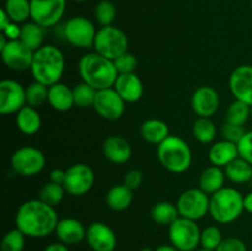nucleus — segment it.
<instances>
[{
  "mask_svg": "<svg viewBox=\"0 0 252 251\" xmlns=\"http://www.w3.org/2000/svg\"><path fill=\"white\" fill-rule=\"evenodd\" d=\"M58 214L54 207L41 199H30L19 207L15 216V228L29 238H46L54 233L58 224Z\"/></svg>",
  "mask_w": 252,
  "mask_h": 251,
  "instance_id": "obj_1",
  "label": "nucleus"
},
{
  "mask_svg": "<svg viewBox=\"0 0 252 251\" xmlns=\"http://www.w3.org/2000/svg\"><path fill=\"white\" fill-rule=\"evenodd\" d=\"M78 68L81 80L96 90L113 88L118 76L113 61L96 52L84 54L79 61Z\"/></svg>",
  "mask_w": 252,
  "mask_h": 251,
  "instance_id": "obj_2",
  "label": "nucleus"
},
{
  "mask_svg": "<svg viewBox=\"0 0 252 251\" xmlns=\"http://www.w3.org/2000/svg\"><path fill=\"white\" fill-rule=\"evenodd\" d=\"M65 68V59L61 49L46 44L34 51L31 64V74L36 81L52 86L59 83Z\"/></svg>",
  "mask_w": 252,
  "mask_h": 251,
  "instance_id": "obj_3",
  "label": "nucleus"
},
{
  "mask_svg": "<svg viewBox=\"0 0 252 251\" xmlns=\"http://www.w3.org/2000/svg\"><path fill=\"white\" fill-rule=\"evenodd\" d=\"M158 159L164 169L174 174L187 171L192 164V150L189 145L177 135H169L158 145Z\"/></svg>",
  "mask_w": 252,
  "mask_h": 251,
  "instance_id": "obj_4",
  "label": "nucleus"
},
{
  "mask_svg": "<svg viewBox=\"0 0 252 251\" xmlns=\"http://www.w3.org/2000/svg\"><path fill=\"white\" fill-rule=\"evenodd\" d=\"M244 211V196L233 187H223L211 196L209 214L218 224L233 223Z\"/></svg>",
  "mask_w": 252,
  "mask_h": 251,
  "instance_id": "obj_5",
  "label": "nucleus"
},
{
  "mask_svg": "<svg viewBox=\"0 0 252 251\" xmlns=\"http://www.w3.org/2000/svg\"><path fill=\"white\" fill-rule=\"evenodd\" d=\"M94 51L111 61H115L121 54L128 52V38L122 30L113 25L102 26L96 33Z\"/></svg>",
  "mask_w": 252,
  "mask_h": 251,
  "instance_id": "obj_6",
  "label": "nucleus"
},
{
  "mask_svg": "<svg viewBox=\"0 0 252 251\" xmlns=\"http://www.w3.org/2000/svg\"><path fill=\"white\" fill-rule=\"evenodd\" d=\"M202 230L196 220L179 217L169 226L170 243L180 251H194L201 245Z\"/></svg>",
  "mask_w": 252,
  "mask_h": 251,
  "instance_id": "obj_7",
  "label": "nucleus"
},
{
  "mask_svg": "<svg viewBox=\"0 0 252 251\" xmlns=\"http://www.w3.org/2000/svg\"><path fill=\"white\" fill-rule=\"evenodd\" d=\"M11 167L17 175L32 177L38 175L46 166V157L38 148L26 145L14 152L11 155Z\"/></svg>",
  "mask_w": 252,
  "mask_h": 251,
  "instance_id": "obj_8",
  "label": "nucleus"
},
{
  "mask_svg": "<svg viewBox=\"0 0 252 251\" xmlns=\"http://www.w3.org/2000/svg\"><path fill=\"white\" fill-rule=\"evenodd\" d=\"M97 31L95 25L84 16H74L64 24L63 36L68 43L78 48H94Z\"/></svg>",
  "mask_w": 252,
  "mask_h": 251,
  "instance_id": "obj_9",
  "label": "nucleus"
},
{
  "mask_svg": "<svg viewBox=\"0 0 252 251\" xmlns=\"http://www.w3.org/2000/svg\"><path fill=\"white\" fill-rule=\"evenodd\" d=\"M211 197L201 188H189L182 192L177 199V209L180 217L198 220L209 213Z\"/></svg>",
  "mask_w": 252,
  "mask_h": 251,
  "instance_id": "obj_10",
  "label": "nucleus"
},
{
  "mask_svg": "<svg viewBox=\"0 0 252 251\" xmlns=\"http://www.w3.org/2000/svg\"><path fill=\"white\" fill-rule=\"evenodd\" d=\"M31 19L42 27H52L63 17L66 0H30Z\"/></svg>",
  "mask_w": 252,
  "mask_h": 251,
  "instance_id": "obj_11",
  "label": "nucleus"
},
{
  "mask_svg": "<svg viewBox=\"0 0 252 251\" xmlns=\"http://www.w3.org/2000/svg\"><path fill=\"white\" fill-rule=\"evenodd\" d=\"M0 53L4 64L11 70L25 71L31 69L34 52L20 39H9L6 44L0 48Z\"/></svg>",
  "mask_w": 252,
  "mask_h": 251,
  "instance_id": "obj_12",
  "label": "nucleus"
},
{
  "mask_svg": "<svg viewBox=\"0 0 252 251\" xmlns=\"http://www.w3.org/2000/svg\"><path fill=\"white\" fill-rule=\"evenodd\" d=\"M94 171L86 164H74L65 170V181L63 186L66 193L79 197L88 193L94 185Z\"/></svg>",
  "mask_w": 252,
  "mask_h": 251,
  "instance_id": "obj_13",
  "label": "nucleus"
},
{
  "mask_svg": "<svg viewBox=\"0 0 252 251\" xmlns=\"http://www.w3.org/2000/svg\"><path fill=\"white\" fill-rule=\"evenodd\" d=\"M126 102L113 88L97 90L94 102V110L107 121H117L125 113Z\"/></svg>",
  "mask_w": 252,
  "mask_h": 251,
  "instance_id": "obj_14",
  "label": "nucleus"
},
{
  "mask_svg": "<svg viewBox=\"0 0 252 251\" xmlns=\"http://www.w3.org/2000/svg\"><path fill=\"white\" fill-rule=\"evenodd\" d=\"M26 106V89L12 79H4L0 83V113H17Z\"/></svg>",
  "mask_w": 252,
  "mask_h": 251,
  "instance_id": "obj_15",
  "label": "nucleus"
},
{
  "mask_svg": "<svg viewBox=\"0 0 252 251\" xmlns=\"http://www.w3.org/2000/svg\"><path fill=\"white\" fill-rule=\"evenodd\" d=\"M86 243L93 251H115L117 236L105 223L95 221L86 228Z\"/></svg>",
  "mask_w": 252,
  "mask_h": 251,
  "instance_id": "obj_16",
  "label": "nucleus"
},
{
  "mask_svg": "<svg viewBox=\"0 0 252 251\" xmlns=\"http://www.w3.org/2000/svg\"><path fill=\"white\" fill-rule=\"evenodd\" d=\"M229 88L235 100L252 106V65L235 68L229 78Z\"/></svg>",
  "mask_w": 252,
  "mask_h": 251,
  "instance_id": "obj_17",
  "label": "nucleus"
},
{
  "mask_svg": "<svg viewBox=\"0 0 252 251\" xmlns=\"http://www.w3.org/2000/svg\"><path fill=\"white\" fill-rule=\"evenodd\" d=\"M191 106L198 117L211 118L219 108L218 93L209 85L199 86L192 95Z\"/></svg>",
  "mask_w": 252,
  "mask_h": 251,
  "instance_id": "obj_18",
  "label": "nucleus"
},
{
  "mask_svg": "<svg viewBox=\"0 0 252 251\" xmlns=\"http://www.w3.org/2000/svg\"><path fill=\"white\" fill-rule=\"evenodd\" d=\"M113 89L125 100V102L128 103L138 102L144 94L142 80L135 73L118 74L113 84Z\"/></svg>",
  "mask_w": 252,
  "mask_h": 251,
  "instance_id": "obj_19",
  "label": "nucleus"
},
{
  "mask_svg": "<svg viewBox=\"0 0 252 251\" xmlns=\"http://www.w3.org/2000/svg\"><path fill=\"white\" fill-rule=\"evenodd\" d=\"M103 155L113 164H126L132 157V147L126 138L121 135H110L102 145Z\"/></svg>",
  "mask_w": 252,
  "mask_h": 251,
  "instance_id": "obj_20",
  "label": "nucleus"
},
{
  "mask_svg": "<svg viewBox=\"0 0 252 251\" xmlns=\"http://www.w3.org/2000/svg\"><path fill=\"white\" fill-rule=\"evenodd\" d=\"M54 233L58 240L65 245H76L86 238V228L75 218L59 219Z\"/></svg>",
  "mask_w": 252,
  "mask_h": 251,
  "instance_id": "obj_21",
  "label": "nucleus"
},
{
  "mask_svg": "<svg viewBox=\"0 0 252 251\" xmlns=\"http://www.w3.org/2000/svg\"><path fill=\"white\" fill-rule=\"evenodd\" d=\"M209 161L212 165L218 167H225L226 165L230 164L233 160L239 157L238 144L228 142L223 139L214 143L211 147L208 153Z\"/></svg>",
  "mask_w": 252,
  "mask_h": 251,
  "instance_id": "obj_22",
  "label": "nucleus"
},
{
  "mask_svg": "<svg viewBox=\"0 0 252 251\" xmlns=\"http://www.w3.org/2000/svg\"><path fill=\"white\" fill-rule=\"evenodd\" d=\"M47 102L51 105L53 110L59 111V112H66L75 105L74 103L73 89L69 88L66 84L61 83V81L49 86L48 101Z\"/></svg>",
  "mask_w": 252,
  "mask_h": 251,
  "instance_id": "obj_23",
  "label": "nucleus"
},
{
  "mask_svg": "<svg viewBox=\"0 0 252 251\" xmlns=\"http://www.w3.org/2000/svg\"><path fill=\"white\" fill-rule=\"evenodd\" d=\"M140 134L145 142L159 145L170 135L169 126L166 122L158 118H149L140 126Z\"/></svg>",
  "mask_w": 252,
  "mask_h": 251,
  "instance_id": "obj_24",
  "label": "nucleus"
},
{
  "mask_svg": "<svg viewBox=\"0 0 252 251\" xmlns=\"http://www.w3.org/2000/svg\"><path fill=\"white\" fill-rule=\"evenodd\" d=\"M15 121H16L17 129L26 135H33L41 129V115L32 106H24L16 113V120Z\"/></svg>",
  "mask_w": 252,
  "mask_h": 251,
  "instance_id": "obj_25",
  "label": "nucleus"
},
{
  "mask_svg": "<svg viewBox=\"0 0 252 251\" xmlns=\"http://www.w3.org/2000/svg\"><path fill=\"white\" fill-rule=\"evenodd\" d=\"M225 177V172L221 170V167L211 165V166L206 167L201 172V176H199V188L203 192H206L207 194L212 196L216 192H218L219 189L223 188Z\"/></svg>",
  "mask_w": 252,
  "mask_h": 251,
  "instance_id": "obj_26",
  "label": "nucleus"
},
{
  "mask_svg": "<svg viewBox=\"0 0 252 251\" xmlns=\"http://www.w3.org/2000/svg\"><path fill=\"white\" fill-rule=\"evenodd\" d=\"M133 189L126 186L125 184L116 185L108 189L106 194V204L112 211L121 212L127 209L132 204Z\"/></svg>",
  "mask_w": 252,
  "mask_h": 251,
  "instance_id": "obj_27",
  "label": "nucleus"
},
{
  "mask_svg": "<svg viewBox=\"0 0 252 251\" xmlns=\"http://www.w3.org/2000/svg\"><path fill=\"white\" fill-rule=\"evenodd\" d=\"M43 29L44 27H42L41 25L34 21L25 22L21 26V30H20L19 39L33 52L37 51V49L43 46Z\"/></svg>",
  "mask_w": 252,
  "mask_h": 251,
  "instance_id": "obj_28",
  "label": "nucleus"
},
{
  "mask_svg": "<svg viewBox=\"0 0 252 251\" xmlns=\"http://www.w3.org/2000/svg\"><path fill=\"white\" fill-rule=\"evenodd\" d=\"M224 172L226 179L234 184H246L252 180V165L240 157L226 165L224 167Z\"/></svg>",
  "mask_w": 252,
  "mask_h": 251,
  "instance_id": "obj_29",
  "label": "nucleus"
},
{
  "mask_svg": "<svg viewBox=\"0 0 252 251\" xmlns=\"http://www.w3.org/2000/svg\"><path fill=\"white\" fill-rule=\"evenodd\" d=\"M179 217L177 206L171 202H158L152 208V219L161 226H170Z\"/></svg>",
  "mask_w": 252,
  "mask_h": 251,
  "instance_id": "obj_30",
  "label": "nucleus"
},
{
  "mask_svg": "<svg viewBox=\"0 0 252 251\" xmlns=\"http://www.w3.org/2000/svg\"><path fill=\"white\" fill-rule=\"evenodd\" d=\"M2 9L15 24L26 22L31 17L30 0H5Z\"/></svg>",
  "mask_w": 252,
  "mask_h": 251,
  "instance_id": "obj_31",
  "label": "nucleus"
},
{
  "mask_svg": "<svg viewBox=\"0 0 252 251\" xmlns=\"http://www.w3.org/2000/svg\"><path fill=\"white\" fill-rule=\"evenodd\" d=\"M192 133H193V137L199 143L208 144V143L213 142L214 138H216L217 128L211 118L198 117L194 121L193 127H192Z\"/></svg>",
  "mask_w": 252,
  "mask_h": 251,
  "instance_id": "obj_32",
  "label": "nucleus"
},
{
  "mask_svg": "<svg viewBox=\"0 0 252 251\" xmlns=\"http://www.w3.org/2000/svg\"><path fill=\"white\" fill-rule=\"evenodd\" d=\"M251 118V106L243 101L235 100L226 110V122L243 126Z\"/></svg>",
  "mask_w": 252,
  "mask_h": 251,
  "instance_id": "obj_33",
  "label": "nucleus"
},
{
  "mask_svg": "<svg viewBox=\"0 0 252 251\" xmlns=\"http://www.w3.org/2000/svg\"><path fill=\"white\" fill-rule=\"evenodd\" d=\"M66 193L65 188H64L63 185L56 184V182H47L42 186V188L39 189L38 198L41 199L44 203L49 204L52 207H56L57 204H59L62 202V199L64 198V194Z\"/></svg>",
  "mask_w": 252,
  "mask_h": 251,
  "instance_id": "obj_34",
  "label": "nucleus"
},
{
  "mask_svg": "<svg viewBox=\"0 0 252 251\" xmlns=\"http://www.w3.org/2000/svg\"><path fill=\"white\" fill-rule=\"evenodd\" d=\"M96 93H97L96 89L81 81V83L76 84L73 88L74 103H75V106L81 108L93 107L94 102H95Z\"/></svg>",
  "mask_w": 252,
  "mask_h": 251,
  "instance_id": "obj_35",
  "label": "nucleus"
},
{
  "mask_svg": "<svg viewBox=\"0 0 252 251\" xmlns=\"http://www.w3.org/2000/svg\"><path fill=\"white\" fill-rule=\"evenodd\" d=\"M25 89H26V105L36 108L48 101L49 86L34 80Z\"/></svg>",
  "mask_w": 252,
  "mask_h": 251,
  "instance_id": "obj_36",
  "label": "nucleus"
},
{
  "mask_svg": "<svg viewBox=\"0 0 252 251\" xmlns=\"http://www.w3.org/2000/svg\"><path fill=\"white\" fill-rule=\"evenodd\" d=\"M95 19L101 26H110L115 21L117 10L115 4L110 0H101L95 6Z\"/></svg>",
  "mask_w": 252,
  "mask_h": 251,
  "instance_id": "obj_37",
  "label": "nucleus"
},
{
  "mask_svg": "<svg viewBox=\"0 0 252 251\" xmlns=\"http://www.w3.org/2000/svg\"><path fill=\"white\" fill-rule=\"evenodd\" d=\"M25 238L26 235L17 228L7 231L1 240V251H24Z\"/></svg>",
  "mask_w": 252,
  "mask_h": 251,
  "instance_id": "obj_38",
  "label": "nucleus"
},
{
  "mask_svg": "<svg viewBox=\"0 0 252 251\" xmlns=\"http://www.w3.org/2000/svg\"><path fill=\"white\" fill-rule=\"evenodd\" d=\"M221 241H223V235H221L220 229L217 228V226H207L206 229L202 230L201 248L211 251H216L217 248L220 245Z\"/></svg>",
  "mask_w": 252,
  "mask_h": 251,
  "instance_id": "obj_39",
  "label": "nucleus"
},
{
  "mask_svg": "<svg viewBox=\"0 0 252 251\" xmlns=\"http://www.w3.org/2000/svg\"><path fill=\"white\" fill-rule=\"evenodd\" d=\"M113 64H115L116 70H117L118 74L134 73L138 66V59L133 53L126 52V53L121 54L118 58H116L113 61Z\"/></svg>",
  "mask_w": 252,
  "mask_h": 251,
  "instance_id": "obj_40",
  "label": "nucleus"
},
{
  "mask_svg": "<svg viewBox=\"0 0 252 251\" xmlns=\"http://www.w3.org/2000/svg\"><path fill=\"white\" fill-rule=\"evenodd\" d=\"M246 133V130L244 129L243 126H236L233 123L225 122L221 127V135H223V139L228 140V142L235 143L238 144L241 140V138L244 137V134Z\"/></svg>",
  "mask_w": 252,
  "mask_h": 251,
  "instance_id": "obj_41",
  "label": "nucleus"
},
{
  "mask_svg": "<svg viewBox=\"0 0 252 251\" xmlns=\"http://www.w3.org/2000/svg\"><path fill=\"white\" fill-rule=\"evenodd\" d=\"M239 157L252 165V130H248L238 143Z\"/></svg>",
  "mask_w": 252,
  "mask_h": 251,
  "instance_id": "obj_42",
  "label": "nucleus"
},
{
  "mask_svg": "<svg viewBox=\"0 0 252 251\" xmlns=\"http://www.w3.org/2000/svg\"><path fill=\"white\" fill-rule=\"evenodd\" d=\"M216 251H248V246L241 239L230 236V238L223 239Z\"/></svg>",
  "mask_w": 252,
  "mask_h": 251,
  "instance_id": "obj_43",
  "label": "nucleus"
},
{
  "mask_svg": "<svg viewBox=\"0 0 252 251\" xmlns=\"http://www.w3.org/2000/svg\"><path fill=\"white\" fill-rule=\"evenodd\" d=\"M143 182V174L140 170H137V169H133V170H129V171L126 174L125 176V180H123V184L126 185L127 187H129L130 189H137L138 187L142 185Z\"/></svg>",
  "mask_w": 252,
  "mask_h": 251,
  "instance_id": "obj_44",
  "label": "nucleus"
},
{
  "mask_svg": "<svg viewBox=\"0 0 252 251\" xmlns=\"http://www.w3.org/2000/svg\"><path fill=\"white\" fill-rule=\"evenodd\" d=\"M20 30H21V27H17V25L15 24V22H11V24L1 32L7 37V39H19Z\"/></svg>",
  "mask_w": 252,
  "mask_h": 251,
  "instance_id": "obj_45",
  "label": "nucleus"
},
{
  "mask_svg": "<svg viewBox=\"0 0 252 251\" xmlns=\"http://www.w3.org/2000/svg\"><path fill=\"white\" fill-rule=\"evenodd\" d=\"M49 181L56 182V184L63 185L65 181V171L61 169H54L52 170L51 174H49Z\"/></svg>",
  "mask_w": 252,
  "mask_h": 251,
  "instance_id": "obj_46",
  "label": "nucleus"
},
{
  "mask_svg": "<svg viewBox=\"0 0 252 251\" xmlns=\"http://www.w3.org/2000/svg\"><path fill=\"white\" fill-rule=\"evenodd\" d=\"M43 251H69V249L68 245L58 241V243H52L49 245H47Z\"/></svg>",
  "mask_w": 252,
  "mask_h": 251,
  "instance_id": "obj_47",
  "label": "nucleus"
},
{
  "mask_svg": "<svg viewBox=\"0 0 252 251\" xmlns=\"http://www.w3.org/2000/svg\"><path fill=\"white\" fill-rule=\"evenodd\" d=\"M0 15H1V20H0V30L1 31H4L5 29H6L7 26H9L10 24H11V20H10V17L7 16V14L5 12L4 9H1V11H0Z\"/></svg>",
  "mask_w": 252,
  "mask_h": 251,
  "instance_id": "obj_48",
  "label": "nucleus"
},
{
  "mask_svg": "<svg viewBox=\"0 0 252 251\" xmlns=\"http://www.w3.org/2000/svg\"><path fill=\"white\" fill-rule=\"evenodd\" d=\"M244 208L246 212L252 214V191L249 192L246 196H244Z\"/></svg>",
  "mask_w": 252,
  "mask_h": 251,
  "instance_id": "obj_49",
  "label": "nucleus"
},
{
  "mask_svg": "<svg viewBox=\"0 0 252 251\" xmlns=\"http://www.w3.org/2000/svg\"><path fill=\"white\" fill-rule=\"evenodd\" d=\"M154 251H180L179 249L175 248L172 244H162V245H159Z\"/></svg>",
  "mask_w": 252,
  "mask_h": 251,
  "instance_id": "obj_50",
  "label": "nucleus"
},
{
  "mask_svg": "<svg viewBox=\"0 0 252 251\" xmlns=\"http://www.w3.org/2000/svg\"><path fill=\"white\" fill-rule=\"evenodd\" d=\"M194 251H211V250H207V249L201 248V249H196V250H194Z\"/></svg>",
  "mask_w": 252,
  "mask_h": 251,
  "instance_id": "obj_51",
  "label": "nucleus"
},
{
  "mask_svg": "<svg viewBox=\"0 0 252 251\" xmlns=\"http://www.w3.org/2000/svg\"><path fill=\"white\" fill-rule=\"evenodd\" d=\"M139 251H154V250H152V249H148V248H145V249H142V250H139Z\"/></svg>",
  "mask_w": 252,
  "mask_h": 251,
  "instance_id": "obj_52",
  "label": "nucleus"
},
{
  "mask_svg": "<svg viewBox=\"0 0 252 251\" xmlns=\"http://www.w3.org/2000/svg\"><path fill=\"white\" fill-rule=\"evenodd\" d=\"M73 1H75V2H85V1H88V0H73Z\"/></svg>",
  "mask_w": 252,
  "mask_h": 251,
  "instance_id": "obj_53",
  "label": "nucleus"
},
{
  "mask_svg": "<svg viewBox=\"0 0 252 251\" xmlns=\"http://www.w3.org/2000/svg\"><path fill=\"white\" fill-rule=\"evenodd\" d=\"M251 120H252V106H251Z\"/></svg>",
  "mask_w": 252,
  "mask_h": 251,
  "instance_id": "obj_54",
  "label": "nucleus"
},
{
  "mask_svg": "<svg viewBox=\"0 0 252 251\" xmlns=\"http://www.w3.org/2000/svg\"><path fill=\"white\" fill-rule=\"evenodd\" d=\"M250 4H251V10H252V0H250Z\"/></svg>",
  "mask_w": 252,
  "mask_h": 251,
  "instance_id": "obj_55",
  "label": "nucleus"
}]
</instances>
